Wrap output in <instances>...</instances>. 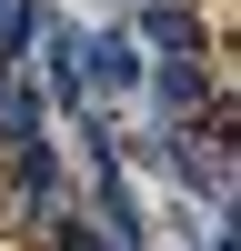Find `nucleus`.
<instances>
[{
	"instance_id": "7ed1b4c3",
	"label": "nucleus",
	"mask_w": 241,
	"mask_h": 251,
	"mask_svg": "<svg viewBox=\"0 0 241 251\" xmlns=\"http://www.w3.org/2000/svg\"><path fill=\"white\" fill-rule=\"evenodd\" d=\"M40 161H60V111L40 100L30 71H10V91H0V171H40Z\"/></svg>"
},
{
	"instance_id": "f257e3e1",
	"label": "nucleus",
	"mask_w": 241,
	"mask_h": 251,
	"mask_svg": "<svg viewBox=\"0 0 241 251\" xmlns=\"http://www.w3.org/2000/svg\"><path fill=\"white\" fill-rule=\"evenodd\" d=\"M211 111H231L211 50H161L151 71H141V91H131L120 121H131V131H191V121H211Z\"/></svg>"
},
{
	"instance_id": "39448f33",
	"label": "nucleus",
	"mask_w": 241,
	"mask_h": 251,
	"mask_svg": "<svg viewBox=\"0 0 241 251\" xmlns=\"http://www.w3.org/2000/svg\"><path fill=\"white\" fill-rule=\"evenodd\" d=\"M181 241H191V251H231V211H201V221H181Z\"/></svg>"
},
{
	"instance_id": "20e7f679",
	"label": "nucleus",
	"mask_w": 241,
	"mask_h": 251,
	"mask_svg": "<svg viewBox=\"0 0 241 251\" xmlns=\"http://www.w3.org/2000/svg\"><path fill=\"white\" fill-rule=\"evenodd\" d=\"M120 20H131V40L151 60L161 50H211V10H201V0H131Z\"/></svg>"
},
{
	"instance_id": "f03ea898",
	"label": "nucleus",
	"mask_w": 241,
	"mask_h": 251,
	"mask_svg": "<svg viewBox=\"0 0 241 251\" xmlns=\"http://www.w3.org/2000/svg\"><path fill=\"white\" fill-rule=\"evenodd\" d=\"M141 71H151V50L131 40V20H80V91L100 100V111H131V91H141Z\"/></svg>"
}]
</instances>
